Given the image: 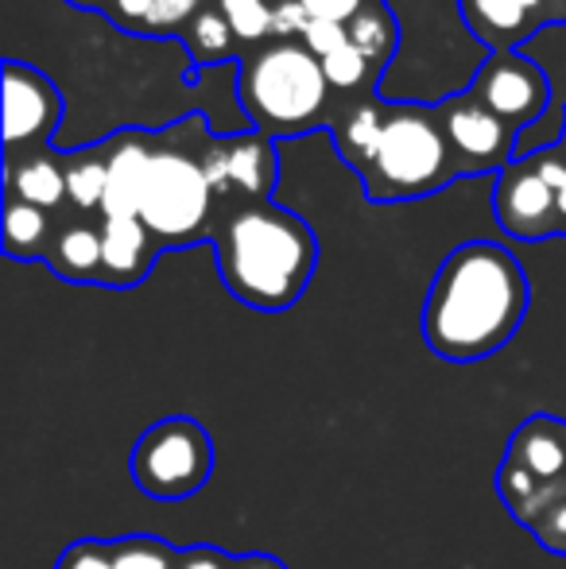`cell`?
Returning <instances> with one entry per match:
<instances>
[{"label": "cell", "instance_id": "6da1fadb", "mask_svg": "<svg viewBox=\"0 0 566 569\" xmlns=\"http://www.w3.org/2000/svg\"><path fill=\"white\" fill-rule=\"evenodd\" d=\"M532 287L505 244L466 240L443 260L424 302V341L446 360L500 352L528 315Z\"/></svg>", "mask_w": 566, "mask_h": 569}, {"label": "cell", "instance_id": "7a4b0ae2", "mask_svg": "<svg viewBox=\"0 0 566 569\" xmlns=\"http://www.w3.org/2000/svg\"><path fill=\"white\" fill-rule=\"evenodd\" d=\"M221 283L252 310H287L302 299L318 263L315 229L276 202H249L214 232Z\"/></svg>", "mask_w": 566, "mask_h": 569}, {"label": "cell", "instance_id": "3957f363", "mask_svg": "<svg viewBox=\"0 0 566 569\" xmlns=\"http://www.w3.org/2000/svg\"><path fill=\"white\" fill-rule=\"evenodd\" d=\"M237 98L265 136H299L326 124L330 82L302 43H268L237 62Z\"/></svg>", "mask_w": 566, "mask_h": 569}, {"label": "cell", "instance_id": "277c9868", "mask_svg": "<svg viewBox=\"0 0 566 569\" xmlns=\"http://www.w3.org/2000/svg\"><path fill=\"white\" fill-rule=\"evenodd\" d=\"M365 194L373 202H408L443 190L450 179H458L454 151L446 143V132L438 124L435 106L400 101L393 113H385V132L373 151V159L361 167Z\"/></svg>", "mask_w": 566, "mask_h": 569}, {"label": "cell", "instance_id": "5b68a950", "mask_svg": "<svg viewBox=\"0 0 566 569\" xmlns=\"http://www.w3.org/2000/svg\"><path fill=\"white\" fill-rule=\"evenodd\" d=\"M214 213V187L206 179L202 151L175 148V143H156V156L143 182L140 221L151 229L159 248L195 244L206 237Z\"/></svg>", "mask_w": 566, "mask_h": 569}, {"label": "cell", "instance_id": "8992f818", "mask_svg": "<svg viewBox=\"0 0 566 569\" xmlns=\"http://www.w3.org/2000/svg\"><path fill=\"white\" fill-rule=\"evenodd\" d=\"M214 450L210 435L190 419H163L132 450V477H137L140 492L156 496V500H182V496L198 492L210 477Z\"/></svg>", "mask_w": 566, "mask_h": 569}, {"label": "cell", "instance_id": "52a82bcc", "mask_svg": "<svg viewBox=\"0 0 566 569\" xmlns=\"http://www.w3.org/2000/svg\"><path fill=\"white\" fill-rule=\"evenodd\" d=\"M469 93L489 113L505 120L516 136L528 132L532 124H539L547 109H552V78H547V70L536 59H528L520 51L489 54L481 62V70H477Z\"/></svg>", "mask_w": 566, "mask_h": 569}, {"label": "cell", "instance_id": "ba28073f", "mask_svg": "<svg viewBox=\"0 0 566 569\" xmlns=\"http://www.w3.org/2000/svg\"><path fill=\"white\" fill-rule=\"evenodd\" d=\"M62 113H67V101L43 70L20 59H4V159L43 151Z\"/></svg>", "mask_w": 566, "mask_h": 569}, {"label": "cell", "instance_id": "9c48e42d", "mask_svg": "<svg viewBox=\"0 0 566 569\" xmlns=\"http://www.w3.org/2000/svg\"><path fill=\"white\" fill-rule=\"evenodd\" d=\"M435 109L458 174H500L516 159V132L497 113H489L469 90L438 101Z\"/></svg>", "mask_w": 566, "mask_h": 569}, {"label": "cell", "instance_id": "30bf717a", "mask_svg": "<svg viewBox=\"0 0 566 569\" xmlns=\"http://www.w3.org/2000/svg\"><path fill=\"white\" fill-rule=\"evenodd\" d=\"M493 213H497L500 229L516 240H544L559 232V194L539 179L532 159H513L497 174Z\"/></svg>", "mask_w": 566, "mask_h": 569}, {"label": "cell", "instance_id": "8fae6325", "mask_svg": "<svg viewBox=\"0 0 566 569\" xmlns=\"http://www.w3.org/2000/svg\"><path fill=\"white\" fill-rule=\"evenodd\" d=\"M109 182H106V202H101V218H140L143 202V182H148V167L156 156V140L137 128L109 136Z\"/></svg>", "mask_w": 566, "mask_h": 569}, {"label": "cell", "instance_id": "7c38bea8", "mask_svg": "<svg viewBox=\"0 0 566 569\" xmlns=\"http://www.w3.org/2000/svg\"><path fill=\"white\" fill-rule=\"evenodd\" d=\"M159 240L140 218H101V287H137L151 271Z\"/></svg>", "mask_w": 566, "mask_h": 569}, {"label": "cell", "instance_id": "4fadbf2b", "mask_svg": "<svg viewBox=\"0 0 566 569\" xmlns=\"http://www.w3.org/2000/svg\"><path fill=\"white\" fill-rule=\"evenodd\" d=\"M221 151H226V174L229 190H241L252 202H268L276 179H280V159H276L272 136L245 128V132L218 136Z\"/></svg>", "mask_w": 566, "mask_h": 569}, {"label": "cell", "instance_id": "5bb4252c", "mask_svg": "<svg viewBox=\"0 0 566 569\" xmlns=\"http://www.w3.org/2000/svg\"><path fill=\"white\" fill-rule=\"evenodd\" d=\"M458 16L489 54L520 51L532 36H539V23L520 0H458Z\"/></svg>", "mask_w": 566, "mask_h": 569}, {"label": "cell", "instance_id": "9a60e30c", "mask_svg": "<svg viewBox=\"0 0 566 569\" xmlns=\"http://www.w3.org/2000/svg\"><path fill=\"white\" fill-rule=\"evenodd\" d=\"M508 461L520 465L539 485H566V422L536 415L513 438Z\"/></svg>", "mask_w": 566, "mask_h": 569}, {"label": "cell", "instance_id": "2e32d148", "mask_svg": "<svg viewBox=\"0 0 566 569\" xmlns=\"http://www.w3.org/2000/svg\"><path fill=\"white\" fill-rule=\"evenodd\" d=\"M4 194L20 198L39 210H54L67 198V171L47 151H31L23 159H4Z\"/></svg>", "mask_w": 566, "mask_h": 569}, {"label": "cell", "instance_id": "e0dca14e", "mask_svg": "<svg viewBox=\"0 0 566 569\" xmlns=\"http://www.w3.org/2000/svg\"><path fill=\"white\" fill-rule=\"evenodd\" d=\"M346 36H349V43L380 70V78L393 67L396 54H400V20H396V12L388 8V0H369V4L346 23Z\"/></svg>", "mask_w": 566, "mask_h": 569}, {"label": "cell", "instance_id": "ac0fdd59", "mask_svg": "<svg viewBox=\"0 0 566 569\" xmlns=\"http://www.w3.org/2000/svg\"><path fill=\"white\" fill-rule=\"evenodd\" d=\"M47 263L54 276L70 283H98L101 276V229L93 226H67L47 248Z\"/></svg>", "mask_w": 566, "mask_h": 569}, {"label": "cell", "instance_id": "d6986e66", "mask_svg": "<svg viewBox=\"0 0 566 569\" xmlns=\"http://www.w3.org/2000/svg\"><path fill=\"white\" fill-rule=\"evenodd\" d=\"M47 248H51V221H47V210L20 202V198H8L4 252L12 256V260H47Z\"/></svg>", "mask_w": 566, "mask_h": 569}, {"label": "cell", "instance_id": "ffe728a7", "mask_svg": "<svg viewBox=\"0 0 566 569\" xmlns=\"http://www.w3.org/2000/svg\"><path fill=\"white\" fill-rule=\"evenodd\" d=\"M62 171H67V198L78 210H101L106 202V182H109V148H82L62 156Z\"/></svg>", "mask_w": 566, "mask_h": 569}, {"label": "cell", "instance_id": "44dd1931", "mask_svg": "<svg viewBox=\"0 0 566 569\" xmlns=\"http://www.w3.org/2000/svg\"><path fill=\"white\" fill-rule=\"evenodd\" d=\"M182 39H187L195 67H206V62H234L237 36L226 16H221V8H202V12L190 20V28L182 31Z\"/></svg>", "mask_w": 566, "mask_h": 569}, {"label": "cell", "instance_id": "7402d4cb", "mask_svg": "<svg viewBox=\"0 0 566 569\" xmlns=\"http://www.w3.org/2000/svg\"><path fill=\"white\" fill-rule=\"evenodd\" d=\"M334 132H338V156L346 159L354 171H361L373 159V151H377L380 132H385V109L357 106L354 113L346 117V124H338Z\"/></svg>", "mask_w": 566, "mask_h": 569}, {"label": "cell", "instance_id": "603a6c76", "mask_svg": "<svg viewBox=\"0 0 566 569\" xmlns=\"http://www.w3.org/2000/svg\"><path fill=\"white\" fill-rule=\"evenodd\" d=\"M516 519L528 523L547 550L566 555V485H547Z\"/></svg>", "mask_w": 566, "mask_h": 569}, {"label": "cell", "instance_id": "cb8c5ba5", "mask_svg": "<svg viewBox=\"0 0 566 569\" xmlns=\"http://www.w3.org/2000/svg\"><path fill=\"white\" fill-rule=\"evenodd\" d=\"M221 16L229 20V28H234L237 43H265L268 36H272V8L268 0H218Z\"/></svg>", "mask_w": 566, "mask_h": 569}, {"label": "cell", "instance_id": "d4e9b609", "mask_svg": "<svg viewBox=\"0 0 566 569\" xmlns=\"http://www.w3.org/2000/svg\"><path fill=\"white\" fill-rule=\"evenodd\" d=\"M318 62H322V74H326V82H330V90H341V93L361 90L369 78L380 86V70L373 67V62L365 59V54L357 51L354 43L338 47V51L326 54V59H318Z\"/></svg>", "mask_w": 566, "mask_h": 569}, {"label": "cell", "instance_id": "484cf974", "mask_svg": "<svg viewBox=\"0 0 566 569\" xmlns=\"http://www.w3.org/2000/svg\"><path fill=\"white\" fill-rule=\"evenodd\" d=\"M113 566L117 569H179V562L171 558V550H167L163 542H151V539L117 542Z\"/></svg>", "mask_w": 566, "mask_h": 569}, {"label": "cell", "instance_id": "4316f807", "mask_svg": "<svg viewBox=\"0 0 566 569\" xmlns=\"http://www.w3.org/2000/svg\"><path fill=\"white\" fill-rule=\"evenodd\" d=\"M202 8H206V0H156V12H151L143 36H179V31L190 28V20H195Z\"/></svg>", "mask_w": 566, "mask_h": 569}, {"label": "cell", "instance_id": "83f0119b", "mask_svg": "<svg viewBox=\"0 0 566 569\" xmlns=\"http://www.w3.org/2000/svg\"><path fill=\"white\" fill-rule=\"evenodd\" d=\"M310 23V12L299 0H276L272 8V39L276 43H299Z\"/></svg>", "mask_w": 566, "mask_h": 569}, {"label": "cell", "instance_id": "f1b7e54d", "mask_svg": "<svg viewBox=\"0 0 566 569\" xmlns=\"http://www.w3.org/2000/svg\"><path fill=\"white\" fill-rule=\"evenodd\" d=\"M299 43L307 47V51L315 54V59H326V54H334L338 47H346V43H349V36H346V28H341V23L310 20V23H307V31H302Z\"/></svg>", "mask_w": 566, "mask_h": 569}, {"label": "cell", "instance_id": "f546056e", "mask_svg": "<svg viewBox=\"0 0 566 569\" xmlns=\"http://www.w3.org/2000/svg\"><path fill=\"white\" fill-rule=\"evenodd\" d=\"M156 12V0H109L106 16L117 23V28L132 31V36H143L148 31V20Z\"/></svg>", "mask_w": 566, "mask_h": 569}, {"label": "cell", "instance_id": "4dcf8cb0", "mask_svg": "<svg viewBox=\"0 0 566 569\" xmlns=\"http://www.w3.org/2000/svg\"><path fill=\"white\" fill-rule=\"evenodd\" d=\"M59 569H117L113 566V547L101 542H78L59 558Z\"/></svg>", "mask_w": 566, "mask_h": 569}, {"label": "cell", "instance_id": "1f68e13d", "mask_svg": "<svg viewBox=\"0 0 566 569\" xmlns=\"http://www.w3.org/2000/svg\"><path fill=\"white\" fill-rule=\"evenodd\" d=\"M299 4L310 12V20H330V23H341V28H346L369 0H299Z\"/></svg>", "mask_w": 566, "mask_h": 569}, {"label": "cell", "instance_id": "d6a6232c", "mask_svg": "<svg viewBox=\"0 0 566 569\" xmlns=\"http://www.w3.org/2000/svg\"><path fill=\"white\" fill-rule=\"evenodd\" d=\"M179 569H234V562L214 555V550H190V555L179 562Z\"/></svg>", "mask_w": 566, "mask_h": 569}, {"label": "cell", "instance_id": "836d02e7", "mask_svg": "<svg viewBox=\"0 0 566 569\" xmlns=\"http://www.w3.org/2000/svg\"><path fill=\"white\" fill-rule=\"evenodd\" d=\"M234 569H287V566L272 562V558H241V562H234Z\"/></svg>", "mask_w": 566, "mask_h": 569}, {"label": "cell", "instance_id": "e575fe53", "mask_svg": "<svg viewBox=\"0 0 566 569\" xmlns=\"http://www.w3.org/2000/svg\"><path fill=\"white\" fill-rule=\"evenodd\" d=\"M67 4L86 8V12H106V8H109V0H67Z\"/></svg>", "mask_w": 566, "mask_h": 569}, {"label": "cell", "instance_id": "d590c367", "mask_svg": "<svg viewBox=\"0 0 566 569\" xmlns=\"http://www.w3.org/2000/svg\"><path fill=\"white\" fill-rule=\"evenodd\" d=\"M559 232H566V187L559 190Z\"/></svg>", "mask_w": 566, "mask_h": 569}, {"label": "cell", "instance_id": "8d00e7d4", "mask_svg": "<svg viewBox=\"0 0 566 569\" xmlns=\"http://www.w3.org/2000/svg\"><path fill=\"white\" fill-rule=\"evenodd\" d=\"M559 23H566V0H559Z\"/></svg>", "mask_w": 566, "mask_h": 569}, {"label": "cell", "instance_id": "74e56055", "mask_svg": "<svg viewBox=\"0 0 566 569\" xmlns=\"http://www.w3.org/2000/svg\"><path fill=\"white\" fill-rule=\"evenodd\" d=\"M559 148H566V132H563V143H559Z\"/></svg>", "mask_w": 566, "mask_h": 569}]
</instances>
